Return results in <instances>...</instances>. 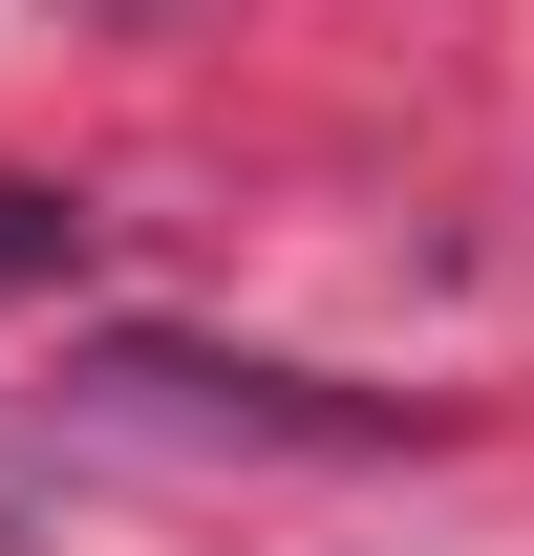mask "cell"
<instances>
[{
	"label": "cell",
	"mask_w": 534,
	"mask_h": 556,
	"mask_svg": "<svg viewBox=\"0 0 534 556\" xmlns=\"http://www.w3.org/2000/svg\"><path fill=\"white\" fill-rule=\"evenodd\" d=\"M107 407H193V428H278V450H385V407H321L300 364H193V343H107Z\"/></svg>",
	"instance_id": "6da1fadb"
},
{
	"label": "cell",
	"mask_w": 534,
	"mask_h": 556,
	"mask_svg": "<svg viewBox=\"0 0 534 556\" xmlns=\"http://www.w3.org/2000/svg\"><path fill=\"white\" fill-rule=\"evenodd\" d=\"M43 278H86V214H65V193H22V172H0V300H43Z\"/></svg>",
	"instance_id": "7a4b0ae2"
}]
</instances>
